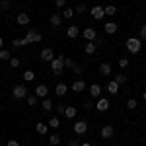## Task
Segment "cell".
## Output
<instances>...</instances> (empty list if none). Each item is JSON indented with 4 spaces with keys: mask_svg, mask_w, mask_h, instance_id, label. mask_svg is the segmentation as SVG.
Masks as SVG:
<instances>
[{
    "mask_svg": "<svg viewBox=\"0 0 146 146\" xmlns=\"http://www.w3.org/2000/svg\"><path fill=\"white\" fill-rule=\"evenodd\" d=\"M125 45H127V49H129V53L136 55V53H140V49H142V41H140L138 37H129Z\"/></svg>",
    "mask_w": 146,
    "mask_h": 146,
    "instance_id": "cell-1",
    "label": "cell"
},
{
    "mask_svg": "<svg viewBox=\"0 0 146 146\" xmlns=\"http://www.w3.org/2000/svg\"><path fill=\"white\" fill-rule=\"evenodd\" d=\"M62 68H64V56H55L53 60H51V70H53V74L55 76H60L62 74Z\"/></svg>",
    "mask_w": 146,
    "mask_h": 146,
    "instance_id": "cell-2",
    "label": "cell"
},
{
    "mask_svg": "<svg viewBox=\"0 0 146 146\" xmlns=\"http://www.w3.org/2000/svg\"><path fill=\"white\" fill-rule=\"evenodd\" d=\"M23 45H27V43H39L41 41V33H37V31H33V29H29L27 31V35L22 39Z\"/></svg>",
    "mask_w": 146,
    "mask_h": 146,
    "instance_id": "cell-3",
    "label": "cell"
},
{
    "mask_svg": "<svg viewBox=\"0 0 146 146\" xmlns=\"http://www.w3.org/2000/svg\"><path fill=\"white\" fill-rule=\"evenodd\" d=\"M12 94H14V98H16V100H23V98L27 96V88H25L23 84H18V86H14Z\"/></svg>",
    "mask_w": 146,
    "mask_h": 146,
    "instance_id": "cell-4",
    "label": "cell"
},
{
    "mask_svg": "<svg viewBox=\"0 0 146 146\" xmlns=\"http://www.w3.org/2000/svg\"><path fill=\"white\" fill-rule=\"evenodd\" d=\"M74 133L76 135H86L88 133V123L86 121H76L74 123Z\"/></svg>",
    "mask_w": 146,
    "mask_h": 146,
    "instance_id": "cell-5",
    "label": "cell"
},
{
    "mask_svg": "<svg viewBox=\"0 0 146 146\" xmlns=\"http://www.w3.org/2000/svg\"><path fill=\"white\" fill-rule=\"evenodd\" d=\"M109 105H111V103H109V100H107V98H98L96 109H98V111H107V109H109Z\"/></svg>",
    "mask_w": 146,
    "mask_h": 146,
    "instance_id": "cell-6",
    "label": "cell"
},
{
    "mask_svg": "<svg viewBox=\"0 0 146 146\" xmlns=\"http://www.w3.org/2000/svg\"><path fill=\"white\" fill-rule=\"evenodd\" d=\"M55 58V51L51 49V47H47V49H43L41 51V60H45V62H51Z\"/></svg>",
    "mask_w": 146,
    "mask_h": 146,
    "instance_id": "cell-7",
    "label": "cell"
},
{
    "mask_svg": "<svg viewBox=\"0 0 146 146\" xmlns=\"http://www.w3.org/2000/svg\"><path fill=\"white\" fill-rule=\"evenodd\" d=\"M113 135H115V129L111 125H103L101 127V138H113Z\"/></svg>",
    "mask_w": 146,
    "mask_h": 146,
    "instance_id": "cell-8",
    "label": "cell"
},
{
    "mask_svg": "<svg viewBox=\"0 0 146 146\" xmlns=\"http://www.w3.org/2000/svg\"><path fill=\"white\" fill-rule=\"evenodd\" d=\"M82 35H84L88 41H96V39H98V31H96L94 27H86V29L82 31Z\"/></svg>",
    "mask_w": 146,
    "mask_h": 146,
    "instance_id": "cell-9",
    "label": "cell"
},
{
    "mask_svg": "<svg viewBox=\"0 0 146 146\" xmlns=\"http://www.w3.org/2000/svg\"><path fill=\"white\" fill-rule=\"evenodd\" d=\"M111 72H113L111 62H101V64H100V74H101V76H109Z\"/></svg>",
    "mask_w": 146,
    "mask_h": 146,
    "instance_id": "cell-10",
    "label": "cell"
},
{
    "mask_svg": "<svg viewBox=\"0 0 146 146\" xmlns=\"http://www.w3.org/2000/svg\"><path fill=\"white\" fill-rule=\"evenodd\" d=\"M66 92H68V86H66V84H62V82L55 86V94L58 96V98H64V96H66Z\"/></svg>",
    "mask_w": 146,
    "mask_h": 146,
    "instance_id": "cell-11",
    "label": "cell"
},
{
    "mask_svg": "<svg viewBox=\"0 0 146 146\" xmlns=\"http://www.w3.org/2000/svg\"><path fill=\"white\" fill-rule=\"evenodd\" d=\"M90 14L94 16V20H101V18L105 16V12H103V8H101V6H94V8L90 10Z\"/></svg>",
    "mask_w": 146,
    "mask_h": 146,
    "instance_id": "cell-12",
    "label": "cell"
},
{
    "mask_svg": "<svg viewBox=\"0 0 146 146\" xmlns=\"http://www.w3.org/2000/svg\"><path fill=\"white\" fill-rule=\"evenodd\" d=\"M90 96L94 98V100L101 98V86H100V84H92V86H90Z\"/></svg>",
    "mask_w": 146,
    "mask_h": 146,
    "instance_id": "cell-13",
    "label": "cell"
},
{
    "mask_svg": "<svg viewBox=\"0 0 146 146\" xmlns=\"http://www.w3.org/2000/svg\"><path fill=\"white\" fill-rule=\"evenodd\" d=\"M16 22L20 23V25H27V23H29V14H25V12H20V14L16 16Z\"/></svg>",
    "mask_w": 146,
    "mask_h": 146,
    "instance_id": "cell-14",
    "label": "cell"
},
{
    "mask_svg": "<svg viewBox=\"0 0 146 146\" xmlns=\"http://www.w3.org/2000/svg\"><path fill=\"white\" fill-rule=\"evenodd\" d=\"M105 90L109 92L111 96H115V94L119 92V84H117L115 80H109V82H107V86H105Z\"/></svg>",
    "mask_w": 146,
    "mask_h": 146,
    "instance_id": "cell-15",
    "label": "cell"
},
{
    "mask_svg": "<svg viewBox=\"0 0 146 146\" xmlns=\"http://www.w3.org/2000/svg\"><path fill=\"white\" fill-rule=\"evenodd\" d=\"M72 90L76 92V94H82V92L86 90V82H84V80H76V82L72 84Z\"/></svg>",
    "mask_w": 146,
    "mask_h": 146,
    "instance_id": "cell-16",
    "label": "cell"
},
{
    "mask_svg": "<svg viewBox=\"0 0 146 146\" xmlns=\"http://www.w3.org/2000/svg\"><path fill=\"white\" fill-rule=\"evenodd\" d=\"M47 92H49V88H47L45 84H39V86L35 88V96H37V98H47Z\"/></svg>",
    "mask_w": 146,
    "mask_h": 146,
    "instance_id": "cell-17",
    "label": "cell"
},
{
    "mask_svg": "<svg viewBox=\"0 0 146 146\" xmlns=\"http://www.w3.org/2000/svg\"><path fill=\"white\" fill-rule=\"evenodd\" d=\"M117 27H119V25H117L115 22H107L105 25H103V29H105V33H109V35H113V33H115V31H117Z\"/></svg>",
    "mask_w": 146,
    "mask_h": 146,
    "instance_id": "cell-18",
    "label": "cell"
},
{
    "mask_svg": "<svg viewBox=\"0 0 146 146\" xmlns=\"http://www.w3.org/2000/svg\"><path fill=\"white\" fill-rule=\"evenodd\" d=\"M66 35L70 37V39H76V37L80 35V29H78V25H70V27L66 29Z\"/></svg>",
    "mask_w": 146,
    "mask_h": 146,
    "instance_id": "cell-19",
    "label": "cell"
},
{
    "mask_svg": "<svg viewBox=\"0 0 146 146\" xmlns=\"http://www.w3.org/2000/svg\"><path fill=\"white\" fill-rule=\"evenodd\" d=\"M64 117H68V119H74V117H76V107H74V105H68V107H64Z\"/></svg>",
    "mask_w": 146,
    "mask_h": 146,
    "instance_id": "cell-20",
    "label": "cell"
},
{
    "mask_svg": "<svg viewBox=\"0 0 146 146\" xmlns=\"http://www.w3.org/2000/svg\"><path fill=\"white\" fill-rule=\"evenodd\" d=\"M60 23H62V16H60V14H53V16H51V25H53V27H58Z\"/></svg>",
    "mask_w": 146,
    "mask_h": 146,
    "instance_id": "cell-21",
    "label": "cell"
},
{
    "mask_svg": "<svg viewBox=\"0 0 146 146\" xmlns=\"http://www.w3.org/2000/svg\"><path fill=\"white\" fill-rule=\"evenodd\" d=\"M96 49H98V45H96L94 41H88V43H86V47H84L86 55H94V53H96Z\"/></svg>",
    "mask_w": 146,
    "mask_h": 146,
    "instance_id": "cell-22",
    "label": "cell"
},
{
    "mask_svg": "<svg viewBox=\"0 0 146 146\" xmlns=\"http://www.w3.org/2000/svg\"><path fill=\"white\" fill-rule=\"evenodd\" d=\"M53 105H55V103L49 100V98H43V101H41V107H43L45 111H51V109H53Z\"/></svg>",
    "mask_w": 146,
    "mask_h": 146,
    "instance_id": "cell-23",
    "label": "cell"
},
{
    "mask_svg": "<svg viewBox=\"0 0 146 146\" xmlns=\"http://www.w3.org/2000/svg\"><path fill=\"white\" fill-rule=\"evenodd\" d=\"M103 12H105V16H109V18H113V16L117 14V8H115L113 4H109V6H105V8H103Z\"/></svg>",
    "mask_w": 146,
    "mask_h": 146,
    "instance_id": "cell-24",
    "label": "cell"
},
{
    "mask_svg": "<svg viewBox=\"0 0 146 146\" xmlns=\"http://www.w3.org/2000/svg\"><path fill=\"white\" fill-rule=\"evenodd\" d=\"M47 127H49V125H45V123H37V125H35L37 135H47Z\"/></svg>",
    "mask_w": 146,
    "mask_h": 146,
    "instance_id": "cell-25",
    "label": "cell"
},
{
    "mask_svg": "<svg viewBox=\"0 0 146 146\" xmlns=\"http://www.w3.org/2000/svg\"><path fill=\"white\" fill-rule=\"evenodd\" d=\"M23 80H25V82H31V80H35V72L31 70V68L23 72Z\"/></svg>",
    "mask_w": 146,
    "mask_h": 146,
    "instance_id": "cell-26",
    "label": "cell"
},
{
    "mask_svg": "<svg viewBox=\"0 0 146 146\" xmlns=\"http://www.w3.org/2000/svg\"><path fill=\"white\" fill-rule=\"evenodd\" d=\"M113 80L121 86V84H127V80H129V78H127V74H115V78H113Z\"/></svg>",
    "mask_w": 146,
    "mask_h": 146,
    "instance_id": "cell-27",
    "label": "cell"
},
{
    "mask_svg": "<svg viewBox=\"0 0 146 146\" xmlns=\"http://www.w3.org/2000/svg\"><path fill=\"white\" fill-rule=\"evenodd\" d=\"M49 142L53 146H56L58 142H60V135H56V133H53V135H49Z\"/></svg>",
    "mask_w": 146,
    "mask_h": 146,
    "instance_id": "cell-28",
    "label": "cell"
},
{
    "mask_svg": "<svg viewBox=\"0 0 146 146\" xmlns=\"http://www.w3.org/2000/svg\"><path fill=\"white\" fill-rule=\"evenodd\" d=\"M12 55L10 51H6V49H0V60H10Z\"/></svg>",
    "mask_w": 146,
    "mask_h": 146,
    "instance_id": "cell-29",
    "label": "cell"
},
{
    "mask_svg": "<svg viewBox=\"0 0 146 146\" xmlns=\"http://www.w3.org/2000/svg\"><path fill=\"white\" fill-rule=\"evenodd\" d=\"M49 127H53V129H56V127H58V125H60V119H58V117H51V119H49Z\"/></svg>",
    "mask_w": 146,
    "mask_h": 146,
    "instance_id": "cell-30",
    "label": "cell"
},
{
    "mask_svg": "<svg viewBox=\"0 0 146 146\" xmlns=\"http://www.w3.org/2000/svg\"><path fill=\"white\" fill-rule=\"evenodd\" d=\"M136 107H138V101L135 98H131V100L127 101V109H136Z\"/></svg>",
    "mask_w": 146,
    "mask_h": 146,
    "instance_id": "cell-31",
    "label": "cell"
},
{
    "mask_svg": "<svg viewBox=\"0 0 146 146\" xmlns=\"http://www.w3.org/2000/svg\"><path fill=\"white\" fill-rule=\"evenodd\" d=\"M72 16H74V10H72V8H64V12H62V18H64V20H70Z\"/></svg>",
    "mask_w": 146,
    "mask_h": 146,
    "instance_id": "cell-32",
    "label": "cell"
},
{
    "mask_svg": "<svg viewBox=\"0 0 146 146\" xmlns=\"http://www.w3.org/2000/svg\"><path fill=\"white\" fill-rule=\"evenodd\" d=\"M20 64H22V60H20L18 56H12V58H10V66L12 68H18Z\"/></svg>",
    "mask_w": 146,
    "mask_h": 146,
    "instance_id": "cell-33",
    "label": "cell"
},
{
    "mask_svg": "<svg viewBox=\"0 0 146 146\" xmlns=\"http://www.w3.org/2000/svg\"><path fill=\"white\" fill-rule=\"evenodd\" d=\"M37 101H39L37 96H29V98H27V105H31V107H33V105H37Z\"/></svg>",
    "mask_w": 146,
    "mask_h": 146,
    "instance_id": "cell-34",
    "label": "cell"
},
{
    "mask_svg": "<svg viewBox=\"0 0 146 146\" xmlns=\"http://www.w3.org/2000/svg\"><path fill=\"white\" fill-rule=\"evenodd\" d=\"M55 6L58 10H62V8H66V0H55Z\"/></svg>",
    "mask_w": 146,
    "mask_h": 146,
    "instance_id": "cell-35",
    "label": "cell"
},
{
    "mask_svg": "<svg viewBox=\"0 0 146 146\" xmlns=\"http://www.w3.org/2000/svg\"><path fill=\"white\" fill-rule=\"evenodd\" d=\"M140 41H146V23L144 25H140V37H138Z\"/></svg>",
    "mask_w": 146,
    "mask_h": 146,
    "instance_id": "cell-36",
    "label": "cell"
},
{
    "mask_svg": "<svg viewBox=\"0 0 146 146\" xmlns=\"http://www.w3.org/2000/svg\"><path fill=\"white\" fill-rule=\"evenodd\" d=\"M10 8V0H0V10H8Z\"/></svg>",
    "mask_w": 146,
    "mask_h": 146,
    "instance_id": "cell-37",
    "label": "cell"
},
{
    "mask_svg": "<svg viewBox=\"0 0 146 146\" xmlns=\"http://www.w3.org/2000/svg\"><path fill=\"white\" fill-rule=\"evenodd\" d=\"M74 12H78V14H84V12H86V4H82V2H80L78 6L74 8Z\"/></svg>",
    "mask_w": 146,
    "mask_h": 146,
    "instance_id": "cell-38",
    "label": "cell"
},
{
    "mask_svg": "<svg viewBox=\"0 0 146 146\" xmlns=\"http://www.w3.org/2000/svg\"><path fill=\"white\" fill-rule=\"evenodd\" d=\"M64 66H68V68H74V66H76V62H74L72 58H64Z\"/></svg>",
    "mask_w": 146,
    "mask_h": 146,
    "instance_id": "cell-39",
    "label": "cell"
},
{
    "mask_svg": "<svg viewBox=\"0 0 146 146\" xmlns=\"http://www.w3.org/2000/svg\"><path fill=\"white\" fill-rule=\"evenodd\" d=\"M82 105H84V109H92V107H96V105H94V101H90V100H86Z\"/></svg>",
    "mask_w": 146,
    "mask_h": 146,
    "instance_id": "cell-40",
    "label": "cell"
},
{
    "mask_svg": "<svg viewBox=\"0 0 146 146\" xmlns=\"http://www.w3.org/2000/svg\"><path fill=\"white\" fill-rule=\"evenodd\" d=\"M119 66L127 68V66H129V58H119Z\"/></svg>",
    "mask_w": 146,
    "mask_h": 146,
    "instance_id": "cell-41",
    "label": "cell"
},
{
    "mask_svg": "<svg viewBox=\"0 0 146 146\" xmlns=\"http://www.w3.org/2000/svg\"><path fill=\"white\" fill-rule=\"evenodd\" d=\"M55 109H56V113H58V115H64V105H62V103H60V105H56Z\"/></svg>",
    "mask_w": 146,
    "mask_h": 146,
    "instance_id": "cell-42",
    "label": "cell"
},
{
    "mask_svg": "<svg viewBox=\"0 0 146 146\" xmlns=\"http://www.w3.org/2000/svg\"><path fill=\"white\" fill-rule=\"evenodd\" d=\"M6 146H20V142H18V140H14V138H12V140H8V144Z\"/></svg>",
    "mask_w": 146,
    "mask_h": 146,
    "instance_id": "cell-43",
    "label": "cell"
},
{
    "mask_svg": "<svg viewBox=\"0 0 146 146\" xmlns=\"http://www.w3.org/2000/svg\"><path fill=\"white\" fill-rule=\"evenodd\" d=\"M72 70H74V74H82V66H78V64L72 68Z\"/></svg>",
    "mask_w": 146,
    "mask_h": 146,
    "instance_id": "cell-44",
    "label": "cell"
},
{
    "mask_svg": "<svg viewBox=\"0 0 146 146\" xmlns=\"http://www.w3.org/2000/svg\"><path fill=\"white\" fill-rule=\"evenodd\" d=\"M68 146H80V142H78V140H76V138H72V140L68 142Z\"/></svg>",
    "mask_w": 146,
    "mask_h": 146,
    "instance_id": "cell-45",
    "label": "cell"
},
{
    "mask_svg": "<svg viewBox=\"0 0 146 146\" xmlns=\"http://www.w3.org/2000/svg\"><path fill=\"white\" fill-rule=\"evenodd\" d=\"M80 146H92V144H90V142H82Z\"/></svg>",
    "mask_w": 146,
    "mask_h": 146,
    "instance_id": "cell-46",
    "label": "cell"
},
{
    "mask_svg": "<svg viewBox=\"0 0 146 146\" xmlns=\"http://www.w3.org/2000/svg\"><path fill=\"white\" fill-rule=\"evenodd\" d=\"M2 45H4V39H2V37H0V49H2Z\"/></svg>",
    "mask_w": 146,
    "mask_h": 146,
    "instance_id": "cell-47",
    "label": "cell"
},
{
    "mask_svg": "<svg viewBox=\"0 0 146 146\" xmlns=\"http://www.w3.org/2000/svg\"><path fill=\"white\" fill-rule=\"evenodd\" d=\"M142 98H144V101H146V92H144V96H142Z\"/></svg>",
    "mask_w": 146,
    "mask_h": 146,
    "instance_id": "cell-48",
    "label": "cell"
},
{
    "mask_svg": "<svg viewBox=\"0 0 146 146\" xmlns=\"http://www.w3.org/2000/svg\"><path fill=\"white\" fill-rule=\"evenodd\" d=\"M0 98H2V92H0Z\"/></svg>",
    "mask_w": 146,
    "mask_h": 146,
    "instance_id": "cell-49",
    "label": "cell"
}]
</instances>
